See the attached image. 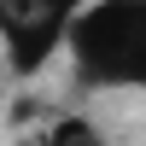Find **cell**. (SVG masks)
Wrapping results in <instances>:
<instances>
[{
	"label": "cell",
	"instance_id": "obj_1",
	"mask_svg": "<svg viewBox=\"0 0 146 146\" xmlns=\"http://www.w3.org/2000/svg\"><path fill=\"white\" fill-rule=\"evenodd\" d=\"M70 76L94 94H146V0H88L64 35Z\"/></svg>",
	"mask_w": 146,
	"mask_h": 146
},
{
	"label": "cell",
	"instance_id": "obj_2",
	"mask_svg": "<svg viewBox=\"0 0 146 146\" xmlns=\"http://www.w3.org/2000/svg\"><path fill=\"white\" fill-rule=\"evenodd\" d=\"M88 0H0V53L12 76H41Z\"/></svg>",
	"mask_w": 146,
	"mask_h": 146
},
{
	"label": "cell",
	"instance_id": "obj_3",
	"mask_svg": "<svg viewBox=\"0 0 146 146\" xmlns=\"http://www.w3.org/2000/svg\"><path fill=\"white\" fill-rule=\"evenodd\" d=\"M47 146H111V140H105L88 117H64V123L53 129V140H47Z\"/></svg>",
	"mask_w": 146,
	"mask_h": 146
}]
</instances>
